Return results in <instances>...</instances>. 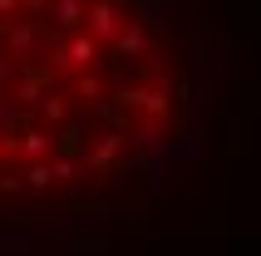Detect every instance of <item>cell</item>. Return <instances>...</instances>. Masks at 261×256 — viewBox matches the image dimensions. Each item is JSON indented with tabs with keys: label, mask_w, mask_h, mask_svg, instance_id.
<instances>
[{
	"label": "cell",
	"mask_w": 261,
	"mask_h": 256,
	"mask_svg": "<svg viewBox=\"0 0 261 256\" xmlns=\"http://www.w3.org/2000/svg\"><path fill=\"white\" fill-rule=\"evenodd\" d=\"M217 89L222 44L192 0H0V227L148 197Z\"/></svg>",
	"instance_id": "6da1fadb"
}]
</instances>
